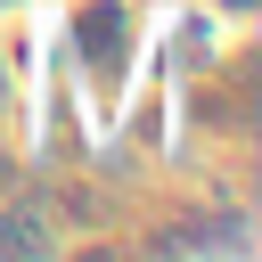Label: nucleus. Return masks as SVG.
<instances>
[{"label": "nucleus", "instance_id": "2", "mask_svg": "<svg viewBox=\"0 0 262 262\" xmlns=\"http://www.w3.org/2000/svg\"><path fill=\"white\" fill-rule=\"evenodd\" d=\"M57 205H66V213H82V221H115V196H106V188H90V180H66V188H57Z\"/></svg>", "mask_w": 262, "mask_h": 262}, {"label": "nucleus", "instance_id": "1", "mask_svg": "<svg viewBox=\"0 0 262 262\" xmlns=\"http://www.w3.org/2000/svg\"><path fill=\"white\" fill-rule=\"evenodd\" d=\"M57 237L41 229V213H0V254H49Z\"/></svg>", "mask_w": 262, "mask_h": 262}, {"label": "nucleus", "instance_id": "3", "mask_svg": "<svg viewBox=\"0 0 262 262\" xmlns=\"http://www.w3.org/2000/svg\"><path fill=\"white\" fill-rule=\"evenodd\" d=\"M8 188H16V172H8V164H0V196H8Z\"/></svg>", "mask_w": 262, "mask_h": 262}]
</instances>
